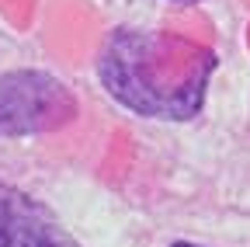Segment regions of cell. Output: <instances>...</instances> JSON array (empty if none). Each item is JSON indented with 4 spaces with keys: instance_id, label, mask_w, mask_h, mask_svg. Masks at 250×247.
Here are the masks:
<instances>
[{
    "instance_id": "cell-1",
    "label": "cell",
    "mask_w": 250,
    "mask_h": 247,
    "mask_svg": "<svg viewBox=\"0 0 250 247\" xmlns=\"http://www.w3.org/2000/svg\"><path fill=\"white\" fill-rule=\"evenodd\" d=\"M215 67V49L164 28H111L98 52V80L108 98L153 122L198 118Z\"/></svg>"
},
{
    "instance_id": "cell-2",
    "label": "cell",
    "mask_w": 250,
    "mask_h": 247,
    "mask_svg": "<svg viewBox=\"0 0 250 247\" xmlns=\"http://www.w3.org/2000/svg\"><path fill=\"white\" fill-rule=\"evenodd\" d=\"M80 115L77 94L49 70L0 73V139L66 129Z\"/></svg>"
},
{
    "instance_id": "cell-3",
    "label": "cell",
    "mask_w": 250,
    "mask_h": 247,
    "mask_svg": "<svg viewBox=\"0 0 250 247\" xmlns=\"http://www.w3.org/2000/svg\"><path fill=\"white\" fill-rule=\"evenodd\" d=\"M0 247H80V240L42 199L0 181Z\"/></svg>"
},
{
    "instance_id": "cell-4",
    "label": "cell",
    "mask_w": 250,
    "mask_h": 247,
    "mask_svg": "<svg viewBox=\"0 0 250 247\" xmlns=\"http://www.w3.org/2000/svg\"><path fill=\"white\" fill-rule=\"evenodd\" d=\"M170 247H202V244H191V240H174Z\"/></svg>"
},
{
    "instance_id": "cell-5",
    "label": "cell",
    "mask_w": 250,
    "mask_h": 247,
    "mask_svg": "<svg viewBox=\"0 0 250 247\" xmlns=\"http://www.w3.org/2000/svg\"><path fill=\"white\" fill-rule=\"evenodd\" d=\"M170 4H198V0H170Z\"/></svg>"
}]
</instances>
